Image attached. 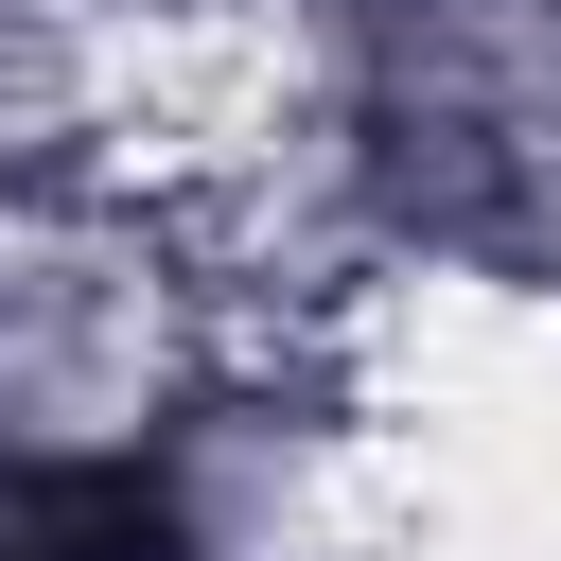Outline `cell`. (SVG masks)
I'll list each match as a JSON object with an SVG mask.
<instances>
[{
	"mask_svg": "<svg viewBox=\"0 0 561 561\" xmlns=\"http://www.w3.org/2000/svg\"><path fill=\"white\" fill-rule=\"evenodd\" d=\"M0 561H175L140 473H0Z\"/></svg>",
	"mask_w": 561,
	"mask_h": 561,
	"instance_id": "1",
	"label": "cell"
}]
</instances>
